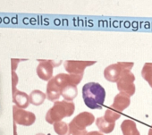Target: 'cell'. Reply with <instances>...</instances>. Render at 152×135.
I'll return each mask as SVG.
<instances>
[{"instance_id":"484cf974","label":"cell","mask_w":152,"mask_h":135,"mask_svg":"<svg viewBox=\"0 0 152 135\" xmlns=\"http://www.w3.org/2000/svg\"><path fill=\"white\" fill-rule=\"evenodd\" d=\"M151 128H152V126H151Z\"/></svg>"},{"instance_id":"277c9868","label":"cell","mask_w":152,"mask_h":135,"mask_svg":"<svg viewBox=\"0 0 152 135\" xmlns=\"http://www.w3.org/2000/svg\"><path fill=\"white\" fill-rule=\"evenodd\" d=\"M134 81H135V76L132 73V71L129 70L124 71L118 82H116L118 90L121 93H124L131 98L132 95H134L136 90Z\"/></svg>"},{"instance_id":"44dd1931","label":"cell","mask_w":152,"mask_h":135,"mask_svg":"<svg viewBox=\"0 0 152 135\" xmlns=\"http://www.w3.org/2000/svg\"><path fill=\"white\" fill-rule=\"evenodd\" d=\"M24 60H27V59H16V58H12L11 59V69L13 72H15L16 69H17V66H18V63L22 61H24Z\"/></svg>"},{"instance_id":"2e32d148","label":"cell","mask_w":152,"mask_h":135,"mask_svg":"<svg viewBox=\"0 0 152 135\" xmlns=\"http://www.w3.org/2000/svg\"><path fill=\"white\" fill-rule=\"evenodd\" d=\"M78 95V90L75 85H69L62 90V97L64 100L72 102V100L77 97Z\"/></svg>"},{"instance_id":"9c48e42d","label":"cell","mask_w":152,"mask_h":135,"mask_svg":"<svg viewBox=\"0 0 152 135\" xmlns=\"http://www.w3.org/2000/svg\"><path fill=\"white\" fill-rule=\"evenodd\" d=\"M124 71V70L123 69L121 63L118 62L106 67L104 70V77L110 82H117Z\"/></svg>"},{"instance_id":"7a4b0ae2","label":"cell","mask_w":152,"mask_h":135,"mask_svg":"<svg viewBox=\"0 0 152 135\" xmlns=\"http://www.w3.org/2000/svg\"><path fill=\"white\" fill-rule=\"evenodd\" d=\"M75 110V105L73 102L66 100L55 101L53 107L47 112L45 119L50 123L54 124L56 122L62 121L64 117H70L72 115Z\"/></svg>"},{"instance_id":"cb8c5ba5","label":"cell","mask_w":152,"mask_h":135,"mask_svg":"<svg viewBox=\"0 0 152 135\" xmlns=\"http://www.w3.org/2000/svg\"><path fill=\"white\" fill-rule=\"evenodd\" d=\"M148 135H152V128H150L149 130H148Z\"/></svg>"},{"instance_id":"ffe728a7","label":"cell","mask_w":152,"mask_h":135,"mask_svg":"<svg viewBox=\"0 0 152 135\" xmlns=\"http://www.w3.org/2000/svg\"><path fill=\"white\" fill-rule=\"evenodd\" d=\"M18 82H19V78H18L17 74L15 72L12 71V94L17 90L16 86L18 84Z\"/></svg>"},{"instance_id":"7402d4cb","label":"cell","mask_w":152,"mask_h":135,"mask_svg":"<svg viewBox=\"0 0 152 135\" xmlns=\"http://www.w3.org/2000/svg\"><path fill=\"white\" fill-rule=\"evenodd\" d=\"M87 135H104L102 132H100V131H90V132H88V134Z\"/></svg>"},{"instance_id":"3957f363","label":"cell","mask_w":152,"mask_h":135,"mask_svg":"<svg viewBox=\"0 0 152 135\" xmlns=\"http://www.w3.org/2000/svg\"><path fill=\"white\" fill-rule=\"evenodd\" d=\"M95 116L90 112H82L69 123V130L72 135H87L86 128L94 123Z\"/></svg>"},{"instance_id":"ba28073f","label":"cell","mask_w":152,"mask_h":135,"mask_svg":"<svg viewBox=\"0 0 152 135\" xmlns=\"http://www.w3.org/2000/svg\"><path fill=\"white\" fill-rule=\"evenodd\" d=\"M83 75H77V74H58L55 77H53L55 82L63 90L64 88L69 85H75L77 86L83 80Z\"/></svg>"},{"instance_id":"d4e9b609","label":"cell","mask_w":152,"mask_h":135,"mask_svg":"<svg viewBox=\"0 0 152 135\" xmlns=\"http://www.w3.org/2000/svg\"><path fill=\"white\" fill-rule=\"evenodd\" d=\"M36 135H45L44 133H37Z\"/></svg>"},{"instance_id":"d6986e66","label":"cell","mask_w":152,"mask_h":135,"mask_svg":"<svg viewBox=\"0 0 152 135\" xmlns=\"http://www.w3.org/2000/svg\"><path fill=\"white\" fill-rule=\"evenodd\" d=\"M120 117H121V113L115 111V109H112V107L107 108L105 112V115H104V118L107 121L113 123H115V122L116 120H118Z\"/></svg>"},{"instance_id":"30bf717a","label":"cell","mask_w":152,"mask_h":135,"mask_svg":"<svg viewBox=\"0 0 152 135\" xmlns=\"http://www.w3.org/2000/svg\"><path fill=\"white\" fill-rule=\"evenodd\" d=\"M130 104H131L130 97H128L127 95L120 92L117 95H115V97L114 99V102H113V104H112V106L110 107H112L115 111L121 113L124 109H126L130 106Z\"/></svg>"},{"instance_id":"5bb4252c","label":"cell","mask_w":152,"mask_h":135,"mask_svg":"<svg viewBox=\"0 0 152 135\" xmlns=\"http://www.w3.org/2000/svg\"><path fill=\"white\" fill-rule=\"evenodd\" d=\"M96 125L102 133H111L115 129V123L107 121L104 116L96 119Z\"/></svg>"},{"instance_id":"ac0fdd59","label":"cell","mask_w":152,"mask_h":135,"mask_svg":"<svg viewBox=\"0 0 152 135\" xmlns=\"http://www.w3.org/2000/svg\"><path fill=\"white\" fill-rule=\"evenodd\" d=\"M54 126V131L56 134L58 135H70V130H69V124L60 121L56 122L53 124Z\"/></svg>"},{"instance_id":"e0dca14e","label":"cell","mask_w":152,"mask_h":135,"mask_svg":"<svg viewBox=\"0 0 152 135\" xmlns=\"http://www.w3.org/2000/svg\"><path fill=\"white\" fill-rule=\"evenodd\" d=\"M142 78L152 88V63H146L141 70Z\"/></svg>"},{"instance_id":"52a82bcc","label":"cell","mask_w":152,"mask_h":135,"mask_svg":"<svg viewBox=\"0 0 152 135\" xmlns=\"http://www.w3.org/2000/svg\"><path fill=\"white\" fill-rule=\"evenodd\" d=\"M95 61H74V60H66L64 62V69L70 74L81 75L84 74V70L89 66L95 64Z\"/></svg>"},{"instance_id":"8fae6325","label":"cell","mask_w":152,"mask_h":135,"mask_svg":"<svg viewBox=\"0 0 152 135\" xmlns=\"http://www.w3.org/2000/svg\"><path fill=\"white\" fill-rule=\"evenodd\" d=\"M47 99L49 101H57L58 99L62 95V90L61 88L55 82L54 79L52 78L49 82H48L47 84V91H46Z\"/></svg>"},{"instance_id":"5b68a950","label":"cell","mask_w":152,"mask_h":135,"mask_svg":"<svg viewBox=\"0 0 152 135\" xmlns=\"http://www.w3.org/2000/svg\"><path fill=\"white\" fill-rule=\"evenodd\" d=\"M39 64L36 68L37 75L42 81L49 82L53 77V70L54 67H57L61 64L62 61L56 62L54 60H42L38 59Z\"/></svg>"},{"instance_id":"603a6c76","label":"cell","mask_w":152,"mask_h":135,"mask_svg":"<svg viewBox=\"0 0 152 135\" xmlns=\"http://www.w3.org/2000/svg\"><path fill=\"white\" fill-rule=\"evenodd\" d=\"M14 129H15V135H17V131H16V123L14 122Z\"/></svg>"},{"instance_id":"6da1fadb","label":"cell","mask_w":152,"mask_h":135,"mask_svg":"<svg viewBox=\"0 0 152 135\" xmlns=\"http://www.w3.org/2000/svg\"><path fill=\"white\" fill-rule=\"evenodd\" d=\"M83 99L89 108L102 109L106 99V90L98 82L86 83L83 87Z\"/></svg>"},{"instance_id":"9a60e30c","label":"cell","mask_w":152,"mask_h":135,"mask_svg":"<svg viewBox=\"0 0 152 135\" xmlns=\"http://www.w3.org/2000/svg\"><path fill=\"white\" fill-rule=\"evenodd\" d=\"M30 102L33 106H40L44 103L45 99H47L46 93L39 90H34L30 93Z\"/></svg>"},{"instance_id":"4fadbf2b","label":"cell","mask_w":152,"mask_h":135,"mask_svg":"<svg viewBox=\"0 0 152 135\" xmlns=\"http://www.w3.org/2000/svg\"><path fill=\"white\" fill-rule=\"evenodd\" d=\"M121 131L123 135H140L136 123L131 119H125L121 123Z\"/></svg>"},{"instance_id":"7c38bea8","label":"cell","mask_w":152,"mask_h":135,"mask_svg":"<svg viewBox=\"0 0 152 135\" xmlns=\"http://www.w3.org/2000/svg\"><path fill=\"white\" fill-rule=\"evenodd\" d=\"M13 103L19 108L26 109L31 104L30 96L26 92L17 90L15 93H13Z\"/></svg>"},{"instance_id":"8992f818","label":"cell","mask_w":152,"mask_h":135,"mask_svg":"<svg viewBox=\"0 0 152 135\" xmlns=\"http://www.w3.org/2000/svg\"><path fill=\"white\" fill-rule=\"evenodd\" d=\"M13 118L16 124L22 126H31L36 122V115L34 113L19 108L15 105L13 106Z\"/></svg>"}]
</instances>
